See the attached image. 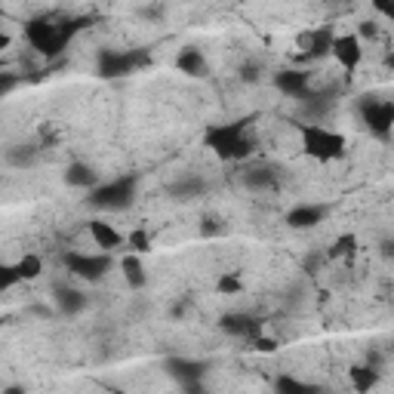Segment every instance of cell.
<instances>
[{
	"mask_svg": "<svg viewBox=\"0 0 394 394\" xmlns=\"http://www.w3.org/2000/svg\"><path fill=\"white\" fill-rule=\"evenodd\" d=\"M136 185H139V176L133 173L111 182H99L87 197V206H92V210H127L136 201Z\"/></svg>",
	"mask_w": 394,
	"mask_h": 394,
	"instance_id": "277c9868",
	"label": "cell"
},
{
	"mask_svg": "<svg viewBox=\"0 0 394 394\" xmlns=\"http://www.w3.org/2000/svg\"><path fill=\"white\" fill-rule=\"evenodd\" d=\"M148 65H151L148 50H102L96 62V74L102 80H117L139 68H148Z\"/></svg>",
	"mask_w": 394,
	"mask_h": 394,
	"instance_id": "5b68a950",
	"label": "cell"
},
{
	"mask_svg": "<svg viewBox=\"0 0 394 394\" xmlns=\"http://www.w3.org/2000/svg\"><path fill=\"white\" fill-rule=\"evenodd\" d=\"M206 191V182L197 179V176H188V179H179L170 185V194L176 201H191V197H201Z\"/></svg>",
	"mask_w": 394,
	"mask_h": 394,
	"instance_id": "44dd1931",
	"label": "cell"
},
{
	"mask_svg": "<svg viewBox=\"0 0 394 394\" xmlns=\"http://www.w3.org/2000/svg\"><path fill=\"white\" fill-rule=\"evenodd\" d=\"M256 71H259L256 65H250V68H243V74H240V78H243V80H256V78H259Z\"/></svg>",
	"mask_w": 394,
	"mask_h": 394,
	"instance_id": "e575fe53",
	"label": "cell"
},
{
	"mask_svg": "<svg viewBox=\"0 0 394 394\" xmlns=\"http://www.w3.org/2000/svg\"><path fill=\"white\" fill-rule=\"evenodd\" d=\"M166 373L179 382L185 391H201V379L206 376V363L203 361H188V358H170L166 361Z\"/></svg>",
	"mask_w": 394,
	"mask_h": 394,
	"instance_id": "ba28073f",
	"label": "cell"
},
{
	"mask_svg": "<svg viewBox=\"0 0 394 394\" xmlns=\"http://www.w3.org/2000/svg\"><path fill=\"white\" fill-rule=\"evenodd\" d=\"M127 247L139 252V256H145V252H151V234H148L145 228H136V231H129V238H127Z\"/></svg>",
	"mask_w": 394,
	"mask_h": 394,
	"instance_id": "cb8c5ba5",
	"label": "cell"
},
{
	"mask_svg": "<svg viewBox=\"0 0 394 394\" xmlns=\"http://www.w3.org/2000/svg\"><path fill=\"white\" fill-rule=\"evenodd\" d=\"M252 348H256L259 354H275L280 348V342L277 339H268V336H256V339H252Z\"/></svg>",
	"mask_w": 394,
	"mask_h": 394,
	"instance_id": "83f0119b",
	"label": "cell"
},
{
	"mask_svg": "<svg viewBox=\"0 0 394 394\" xmlns=\"http://www.w3.org/2000/svg\"><path fill=\"white\" fill-rule=\"evenodd\" d=\"M34 157H37V148H25V145H18V148H9L6 161L13 164V166H28V164H34Z\"/></svg>",
	"mask_w": 394,
	"mask_h": 394,
	"instance_id": "484cf974",
	"label": "cell"
},
{
	"mask_svg": "<svg viewBox=\"0 0 394 394\" xmlns=\"http://www.w3.org/2000/svg\"><path fill=\"white\" fill-rule=\"evenodd\" d=\"M382 256H385V259H394V240H391V238L382 240Z\"/></svg>",
	"mask_w": 394,
	"mask_h": 394,
	"instance_id": "836d02e7",
	"label": "cell"
},
{
	"mask_svg": "<svg viewBox=\"0 0 394 394\" xmlns=\"http://www.w3.org/2000/svg\"><path fill=\"white\" fill-rule=\"evenodd\" d=\"M385 65H388V68L394 71V53H391V55H388V59H385Z\"/></svg>",
	"mask_w": 394,
	"mask_h": 394,
	"instance_id": "8d00e7d4",
	"label": "cell"
},
{
	"mask_svg": "<svg viewBox=\"0 0 394 394\" xmlns=\"http://www.w3.org/2000/svg\"><path fill=\"white\" fill-rule=\"evenodd\" d=\"M358 34H361V37H376L379 28H376V22H361V25H358Z\"/></svg>",
	"mask_w": 394,
	"mask_h": 394,
	"instance_id": "1f68e13d",
	"label": "cell"
},
{
	"mask_svg": "<svg viewBox=\"0 0 394 394\" xmlns=\"http://www.w3.org/2000/svg\"><path fill=\"white\" fill-rule=\"evenodd\" d=\"M326 213H330L326 203H299L287 213V225L296 231H308V228H314V225H321L326 219Z\"/></svg>",
	"mask_w": 394,
	"mask_h": 394,
	"instance_id": "30bf717a",
	"label": "cell"
},
{
	"mask_svg": "<svg viewBox=\"0 0 394 394\" xmlns=\"http://www.w3.org/2000/svg\"><path fill=\"white\" fill-rule=\"evenodd\" d=\"M308 80H312V74L299 71V68H284L275 74V87L284 92V96H293V99H299L308 90Z\"/></svg>",
	"mask_w": 394,
	"mask_h": 394,
	"instance_id": "5bb4252c",
	"label": "cell"
},
{
	"mask_svg": "<svg viewBox=\"0 0 394 394\" xmlns=\"http://www.w3.org/2000/svg\"><path fill=\"white\" fill-rule=\"evenodd\" d=\"M333 41H336V34L330 28H317V31L299 37V46H302L305 59H324V55L333 53Z\"/></svg>",
	"mask_w": 394,
	"mask_h": 394,
	"instance_id": "7c38bea8",
	"label": "cell"
},
{
	"mask_svg": "<svg viewBox=\"0 0 394 394\" xmlns=\"http://www.w3.org/2000/svg\"><path fill=\"white\" fill-rule=\"evenodd\" d=\"M252 124H256V115L238 117L231 124H210L203 129V145L219 157V161H243V157L252 154L256 148V139L250 136Z\"/></svg>",
	"mask_w": 394,
	"mask_h": 394,
	"instance_id": "7a4b0ae2",
	"label": "cell"
},
{
	"mask_svg": "<svg viewBox=\"0 0 394 394\" xmlns=\"http://www.w3.org/2000/svg\"><path fill=\"white\" fill-rule=\"evenodd\" d=\"M370 4L376 6L385 18H391V22H394V0H370Z\"/></svg>",
	"mask_w": 394,
	"mask_h": 394,
	"instance_id": "4dcf8cb0",
	"label": "cell"
},
{
	"mask_svg": "<svg viewBox=\"0 0 394 394\" xmlns=\"http://www.w3.org/2000/svg\"><path fill=\"white\" fill-rule=\"evenodd\" d=\"M83 28H90L87 16H74V18L34 16L25 22V41L31 43V50L41 53L43 59H55V55L65 53V46L71 43V37L80 34Z\"/></svg>",
	"mask_w": 394,
	"mask_h": 394,
	"instance_id": "6da1fadb",
	"label": "cell"
},
{
	"mask_svg": "<svg viewBox=\"0 0 394 394\" xmlns=\"http://www.w3.org/2000/svg\"><path fill=\"white\" fill-rule=\"evenodd\" d=\"M238 4H243V0H238Z\"/></svg>",
	"mask_w": 394,
	"mask_h": 394,
	"instance_id": "74e56055",
	"label": "cell"
},
{
	"mask_svg": "<svg viewBox=\"0 0 394 394\" xmlns=\"http://www.w3.org/2000/svg\"><path fill=\"white\" fill-rule=\"evenodd\" d=\"M9 43H13V37L4 31V34H0V50H9Z\"/></svg>",
	"mask_w": 394,
	"mask_h": 394,
	"instance_id": "d590c367",
	"label": "cell"
},
{
	"mask_svg": "<svg viewBox=\"0 0 394 394\" xmlns=\"http://www.w3.org/2000/svg\"><path fill=\"white\" fill-rule=\"evenodd\" d=\"M13 87H16V78H13V74H4V83H0V96H9V92H13Z\"/></svg>",
	"mask_w": 394,
	"mask_h": 394,
	"instance_id": "d6a6232c",
	"label": "cell"
},
{
	"mask_svg": "<svg viewBox=\"0 0 394 394\" xmlns=\"http://www.w3.org/2000/svg\"><path fill=\"white\" fill-rule=\"evenodd\" d=\"M18 268L16 265H4V289H9V287H16L18 284Z\"/></svg>",
	"mask_w": 394,
	"mask_h": 394,
	"instance_id": "f1b7e54d",
	"label": "cell"
},
{
	"mask_svg": "<svg viewBox=\"0 0 394 394\" xmlns=\"http://www.w3.org/2000/svg\"><path fill=\"white\" fill-rule=\"evenodd\" d=\"M299 136H302V151L305 157L312 161H321V164H333V161H342L345 157V142L342 133L324 127V124H299Z\"/></svg>",
	"mask_w": 394,
	"mask_h": 394,
	"instance_id": "3957f363",
	"label": "cell"
},
{
	"mask_svg": "<svg viewBox=\"0 0 394 394\" xmlns=\"http://www.w3.org/2000/svg\"><path fill=\"white\" fill-rule=\"evenodd\" d=\"M176 68L188 78H206L210 65H206V55L197 50V46H182L179 55H176Z\"/></svg>",
	"mask_w": 394,
	"mask_h": 394,
	"instance_id": "9a60e30c",
	"label": "cell"
},
{
	"mask_svg": "<svg viewBox=\"0 0 394 394\" xmlns=\"http://www.w3.org/2000/svg\"><path fill=\"white\" fill-rule=\"evenodd\" d=\"M55 308H59L62 314H80L83 308H87V296L80 293V289H74V287H55Z\"/></svg>",
	"mask_w": 394,
	"mask_h": 394,
	"instance_id": "ac0fdd59",
	"label": "cell"
},
{
	"mask_svg": "<svg viewBox=\"0 0 394 394\" xmlns=\"http://www.w3.org/2000/svg\"><path fill=\"white\" fill-rule=\"evenodd\" d=\"M201 234H203V238H213V234H222V225L215 222V219H210V215H206L203 225H201Z\"/></svg>",
	"mask_w": 394,
	"mask_h": 394,
	"instance_id": "f546056e",
	"label": "cell"
},
{
	"mask_svg": "<svg viewBox=\"0 0 394 394\" xmlns=\"http://www.w3.org/2000/svg\"><path fill=\"white\" fill-rule=\"evenodd\" d=\"M354 252H358V234H339L330 247L333 259H351Z\"/></svg>",
	"mask_w": 394,
	"mask_h": 394,
	"instance_id": "603a6c76",
	"label": "cell"
},
{
	"mask_svg": "<svg viewBox=\"0 0 394 394\" xmlns=\"http://www.w3.org/2000/svg\"><path fill=\"white\" fill-rule=\"evenodd\" d=\"M348 379H351V388L354 391H361V394H367L370 388H376L379 385V367L376 363H354V367L348 370Z\"/></svg>",
	"mask_w": 394,
	"mask_h": 394,
	"instance_id": "e0dca14e",
	"label": "cell"
},
{
	"mask_svg": "<svg viewBox=\"0 0 394 394\" xmlns=\"http://www.w3.org/2000/svg\"><path fill=\"white\" fill-rule=\"evenodd\" d=\"M62 262L74 277H83V280H102L111 271V256L105 250L96 252V256H87V252H65Z\"/></svg>",
	"mask_w": 394,
	"mask_h": 394,
	"instance_id": "52a82bcc",
	"label": "cell"
},
{
	"mask_svg": "<svg viewBox=\"0 0 394 394\" xmlns=\"http://www.w3.org/2000/svg\"><path fill=\"white\" fill-rule=\"evenodd\" d=\"M243 185L250 191H271V188H277V176L268 166H252V170L243 173Z\"/></svg>",
	"mask_w": 394,
	"mask_h": 394,
	"instance_id": "d6986e66",
	"label": "cell"
},
{
	"mask_svg": "<svg viewBox=\"0 0 394 394\" xmlns=\"http://www.w3.org/2000/svg\"><path fill=\"white\" fill-rule=\"evenodd\" d=\"M219 326L228 336H238V339H256L259 330H262V321L259 317H252V314H238V312H231V314H222V321Z\"/></svg>",
	"mask_w": 394,
	"mask_h": 394,
	"instance_id": "8fae6325",
	"label": "cell"
},
{
	"mask_svg": "<svg viewBox=\"0 0 394 394\" xmlns=\"http://www.w3.org/2000/svg\"><path fill=\"white\" fill-rule=\"evenodd\" d=\"M120 268H124V280L133 289H142L148 287V271L142 265V259H139V252L136 256H124V262H120Z\"/></svg>",
	"mask_w": 394,
	"mask_h": 394,
	"instance_id": "ffe728a7",
	"label": "cell"
},
{
	"mask_svg": "<svg viewBox=\"0 0 394 394\" xmlns=\"http://www.w3.org/2000/svg\"><path fill=\"white\" fill-rule=\"evenodd\" d=\"M275 391H289V394H296V391H314L312 385H305V382H299L293 376H277L275 379Z\"/></svg>",
	"mask_w": 394,
	"mask_h": 394,
	"instance_id": "4316f807",
	"label": "cell"
},
{
	"mask_svg": "<svg viewBox=\"0 0 394 394\" xmlns=\"http://www.w3.org/2000/svg\"><path fill=\"white\" fill-rule=\"evenodd\" d=\"M330 55H333L336 62H339V68L345 74H354V71H358V65H361V59H363L361 37L358 34H336Z\"/></svg>",
	"mask_w": 394,
	"mask_h": 394,
	"instance_id": "9c48e42d",
	"label": "cell"
},
{
	"mask_svg": "<svg viewBox=\"0 0 394 394\" xmlns=\"http://www.w3.org/2000/svg\"><path fill=\"white\" fill-rule=\"evenodd\" d=\"M215 289H219L222 296H234V293L243 289V280H240L238 271H225V275L219 277V284H215Z\"/></svg>",
	"mask_w": 394,
	"mask_h": 394,
	"instance_id": "d4e9b609",
	"label": "cell"
},
{
	"mask_svg": "<svg viewBox=\"0 0 394 394\" xmlns=\"http://www.w3.org/2000/svg\"><path fill=\"white\" fill-rule=\"evenodd\" d=\"M358 111H361L363 127H367L373 136L382 139V142L391 139V133H394V102L379 99V96H363Z\"/></svg>",
	"mask_w": 394,
	"mask_h": 394,
	"instance_id": "8992f818",
	"label": "cell"
},
{
	"mask_svg": "<svg viewBox=\"0 0 394 394\" xmlns=\"http://www.w3.org/2000/svg\"><path fill=\"white\" fill-rule=\"evenodd\" d=\"M65 185L68 188H83V191H92L99 185V173L96 166L87 164V161H74L65 166Z\"/></svg>",
	"mask_w": 394,
	"mask_h": 394,
	"instance_id": "4fadbf2b",
	"label": "cell"
},
{
	"mask_svg": "<svg viewBox=\"0 0 394 394\" xmlns=\"http://www.w3.org/2000/svg\"><path fill=\"white\" fill-rule=\"evenodd\" d=\"M90 238H92V243H96L99 250H105V252L117 250L120 243H124V234H120L111 222H102V219H92L90 222Z\"/></svg>",
	"mask_w": 394,
	"mask_h": 394,
	"instance_id": "2e32d148",
	"label": "cell"
},
{
	"mask_svg": "<svg viewBox=\"0 0 394 394\" xmlns=\"http://www.w3.org/2000/svg\"><path fill=\"white\" fill-rule=\"evenodd\" d=\"M16 268H18V277L22 280H37L43 275V259L37 256V252H25V256L16 262Z\"/></svg>",
	"mask_w": 394,
	"mask_h": 394,
	"instance_id": "7402d4cb",
	"label": "cell"
}]
</instances>
